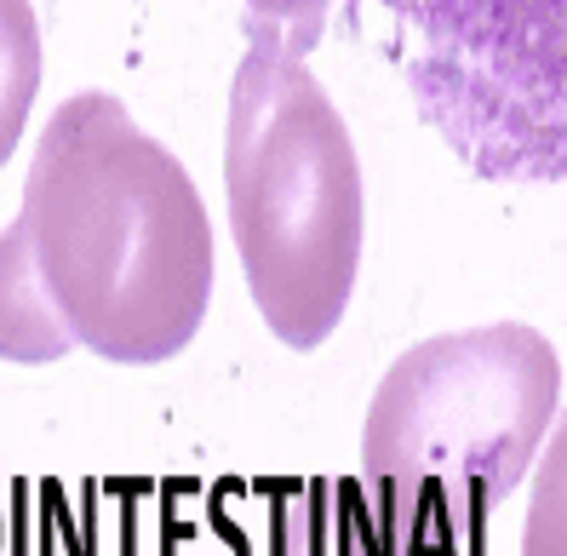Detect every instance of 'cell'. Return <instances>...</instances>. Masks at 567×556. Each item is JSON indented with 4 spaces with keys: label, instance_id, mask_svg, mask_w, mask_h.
I'll use <instances>...</instances> for the list:
<instances>
[{
    "label": "cell",
    "instance_id": "7",
    "mask_svg": "<svg viewBox=\"0 0 567 556\" xmlns=\"http://www.w3.org/2000/svg\"><path fill=\"white\" fill-rule=\"evenodd\" d=\"M332 0H247V29L258 35H276L287 52L305 58L321 41V23H327Z\"/></svg>",
    "mask_w": 567,
    "mask_h": 556
},
{
    "label": "cell",
    "instance_id": "4",
    "mask_svg": "<svg viewBox=\"0 0 567 556\" xmlns=\"http://www.w3.org/2000/svg\"><path fill=\"white\" fill-rule=\"evenodd\" d=\"M395 70L419 115L471 173L561 184L567 0H384Z\"/></svg>",
    "mask_w": 567,
    "mask_h": 556
},
{
    "label": "cell",
    "instance_id": "6",
    "mask_svg": "<svg viewBox=\"0 0 567 556\" xmlns=\"http://www.w3.org/2000/svg\"><path fill=\"white\" fill-rule=\"evenodd\" d=\"M41 92V23L29 0H0V167L12 161Z\"/></svg>",
    "mask_w": 567,
    "mask_h": 556
},
{
    "label": "cell",
    "instance_id": "5",
    "mask_svg": "<svg viewBox=\"0 0 567 556\" xmlns=\"http://www.w3.org/2000/svg\"><path fill=\"white\" fill-rule=\"evenodd\" d=\"M270 556H419L361 476H310L270 511Z\"/></svg>",
    "mask_w": 567,
    "mask_h": 556
},
{
    "label": "cell",
    "instance_id": "8",
    "mask_svg": "<svg viewBox=\"0 0 567 556\" xmlns=\"http://www.w3.org/2000/svg\"><path fill=\"white\" fill-rule=\"evenodd\" d=\"M556 550H561V471H556V453H550L545 500L533 505V516H527V545H522V556H556Z\"/></svg>",
    "mask_w": 567,
    "mask_h": 556
},
{
    "label": "cell",
    "instance_id": "3",
    "mask_svg": "<svg viewBox=\"0 0 567 556\" xmlns=\"http://www.w3.org/2000/svg\"><path fill=\"white\" fill-rule=\"evenodd\" d=\"M224 184L264 327L292 350L327 344L361 276V155L316 70L258 29L229 86Z\"/></svg>",
    "mask_w": 567,
    "mask_h": 556
},
{
    "label": "cell",
    "instance_id": "1",
    "mask_svg": "<svg viewBox=\"0 0 567 556\" xmlns=\"http://www.w3.org/2000/svg\"><path fill=\"white\" fill-rule=\"evenodd\" d=\"M207 305L213 218L184 161L121 97H63L0 230V356L41 368L81 344L155 368L202 333Z\"/></svg>",
    "mask_w": 567,
    "mask_h": 556
},
{
    "label": "cell",
    "instance_id": "2",
    "mask_svg": "<svg viewBox=\"0 0 567 556\" xmlns=\"http://www.w3.org/2000/svg\"><path fill=\"white\" fill-rule=\"evenodd\" d=\"M561 356L527 321L436 333L390 362L361 424V487L419 556L511 494L556 431Z\"/></svg>",
    "mask_w": 567,
    "mask_h": 556
}]
</instances>
